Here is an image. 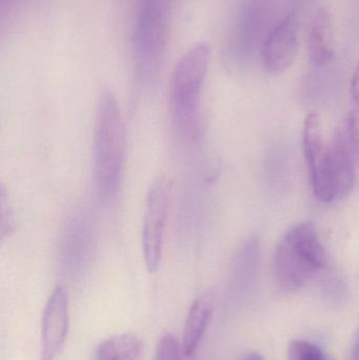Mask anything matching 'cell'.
I'll use <instances>...</instances> for the list:
<instances>
[{
	"label": "cell",
	"mask_w": 359,
	"mask_h": 360,
	"mask_svg": "<svg viewBox=\"0 0 359 360\" xmlns=\"http://www.w3.org/2000/svg\"><path fill=\"white\" fill-rule=\"evenodd\" d=\"M329 158L335 199L345 198L355 186L356 167L358 166L345 126L335 131L329 145Z\"/></svg>",
	"instance_id": "obj_9"
},
{
	"label": "cell",
	"mask_w": 359,
	"mask_h": 360,
	"mask_svg": "<svg viewBox=\"0 0 359 360\" xmlns=\"http://www.w3.org/2000/svg\"><path fill=\"white\" fill-rule=\"evenodd\" d=\"M288 360H332L315 345L306 340H294L288 350Z\"/></svg>",
	"instance_id": "obj_15"
},
{
	"label": "cell",
	"mask_w": 359,
	"mask_h": 360,
	"mask_svg": "<svg viewBox=\"0 0 359 360\" xmlns=\"http://www.w3.org/2000/svg\"><path fill=\"white\" fill-rule=\"evenodd\" d=\"M169 0H141L132 37L133 68L141 86L153 84L166 56Z\"/></svg>",
	"instance_id": "obj_4"
},
{
	"label": "cell",
	"mask_w": 359,
	"mask_h": 360,
	"mask_svg": "<svg viewBox=\"0 0 359 360\" xmlns=\"http://www.w3.org/2000/svg\"><path fill=\"white\" fill-rule=\"evenodd\" d=\"M299 22L294 14H289L272 27L263 48V67L271 74H280L292 65L299 52Z\"/></svg>",
	"instance_id": "obj_7"
},
{
	"label": "cell",
	"mask_w": 359,
	"mask_h": 360,
	"mask_svg": "<svg viewBox=\"0 0 359 360\" xmlns=\"http://www.w3.org/2000/svg\"><path fill=\"white\" fill-rule=\"evenodd\" d=\"M327 264L326 251L312 222H301L284 235L273 257L276 283L287 291L301 289Z\"/></svg>",
	"instance_id": "obj_3"
},
{
	"label": "cell",
	"mask_w": 359,
	"mask_h": 360,
	"mask_svg": "<svg viewBox=\"0 0 359 360\" xmlns=\"http://www.w3.org/2000/svg\"><path fill=\"white\" fill-rule=\"evenodd\" d=\"M13 0H1V6H4L6 4H10V2H12Z\"/></svg>",
	"instance_id": "obj_22"
},
{
	"label": "cell",
	"mask_w": 359,
	"mask_h": 360,
	"mask_svg": "<svg viewBox=\"0 0 359 360\" xmlns=\"http://www.w3.org/2000/svg\"><path fill=\"white\" fill-rule=\"evenodd\" d=\"M213 304L210 298L200 297L192 304L183 327V354L187 359L197 351L204 332L210 323L213 314Z\"/></svg>",
	"instance_id": "obj_12"
},
{
	"label": "cell",
	"mask_w": 359,
	"mask_h": 360,
	"mask_svg": "<svg viewBox=\"0 0 359 360\" xmlns=\"http://www.w3.org/2000/svg\"><path fill=\"white\" fill-rule=\"evenodd\" d=\"M345 128L348 139L353 149L354 155H355L356 162L359 166V103H352Z\"/></svg>",
	"instance_id": "obj_18"
},
{
	"label": "cell",
	"mask_w": 359,
	"mask_h": 360,
	"mask_svg": "<svg viewBox=\"0 0 359 360\" xmlns=\"http://www.w3.org/2000/svg\"><path fill=\"white\" fill-rule=\"evenodd\" d=\"M126 134L119 103L105 91L97 107L94 133V175L97 192L107 200L114 196L124 170Z\"/></svg>",
	"instance_id": "obj_1"
},
{
	"label": "cell",
	"mask_w": 359,
	"mask_h": 360,
	"mask_svg": "<svg viewBox=\"0 0 359 360\" xmlns=\"http://www.w3.org/2000/svg\"><path fill=\"white\" fill-rule=\"evenodd\" d=\"M210 58V46L206 42H200L183 53L173 70L171 115L175 128L188 139H196L200 134L202 94Z\"/></svg>",
	"instance_id": "obj_2"
},
{
	"label": "cell",
	"mask_w": 359,
	"mask_h": 360,
	"mask_svg": "<svg viewBox=\"0 0 359 360\" xmlns=\"http://www.w3.org/2000/svg\"><path fill=\"white\" fill-rule=\"evenodd\" d=\"M69 331V304L65 290L55 288L41 319V360H54L60 353Z\"/></svg>",
	"instance_id": "obj_8"
},
{
	"label": "cell",
	"mask_w": 359,
	"mask_h": 360,
	"mask_svg": "<svg viewBox=\"0 0 359 360\" xmlns=\"http://www.w3.org/2000/svg\"><path fill=\"white\" fill-rule=\"evenodd\" d=\"M0 234H1V239L10 235L14 229V212H13L12 205H11L10 199H8V194H6V188L2 186L1 194H0Z\"/></svg>",
	"instance_id": "obj_17"
},
{
	"label": "cell",
	"mask_w": 359,
	"mask_h": 360,
	"mask_svg": "<svg viewBox=\"0 0 359 360\" xmlns=\"http://www.w3.org/2000/svg\"><path fill=\"white\" fill-rule=\"evenodd\" d=\"M351 360H359V332L356 335L355 340H354Z\"/></svg>",
	"instance_id": "obj_20"
},
{
	"label": "cell",
	"mask_w": 359,
	"mask_h": 360,
	"mask_svg": "<svg viewBox=\"0 0 359 360\" xmlns=\"http://www.w3.org/2000/svg\"><path fill=\"white\" fill-rule=\"evenodd\" d=\"M310 61L316 67H325L334 57L335 41L332 17L326 6H320L310 23L308 37Z\"/></svg>",
	"instance_id": "obj_11"
},
{
	"label": "cell",
	"mask_w": 359,
	"mask_h": 360,
	"mask_svg": "<svg viewBox=\"0 0 359 360\" xmlns=\"http://www.w3.org/2000/svg\"><path fill=\"white\" fill-rule=\"evenodd\" d=\"M240 360H265V359H263L259 353L251 352L244 355V356Z\"/></svg>",
	"instance_id": "obj_21"
},
{
	"label": "cell",
	"mask_w": 359,
	"mask_h": 360,
	"mask_svg": "<svg viewBox=\"0 0 359 360\" xmlns=\"http://www.w3.org/2000/svg\"><path fill=\"white\" fill-rule=\"evenodd\" d=\"M169 200L170 186L168 180L164 177L154 180L145 199L141 235L143 258L150 273L157 272L164 256Z\"/></svg>",
	"instance_id": "obj_5"
},
{
	"label": "cell",
	"mask_w": 359,
	"mask_h": 360,
	"mask_svg": "<svg viewBox=\"0 0 359 360\" xmlns=\"http://www.w3.org/2000/svg\"><path fill=\"white\" fill-rule=\"evenodd\" d=\"M143 342L138 336L131 333L107 338L96 351V360H143Z\"/></svg>",
	"instance_id": "obj_14"
},
{
	"label": "cell",
	"mask_w": 359,
	"mask_h": 360,
	"mask_svg": "<svg viewBox=\"0 0 359 360\" xmlns=\"http://www.w3.org/2000/svg\"><path fill=\"white\" fill-rule=\"evenodd\" d=\"M63 252L65 257L81 260L90 251L91 229L88 217L84 212H76L65 226Z\"/></svg>",
	"instance_id": "obj_13"
},
{
	"label": "cell",
	"mask_w": 359,
	"mask_h": 360,
	"mask_svg": "<svg viewBox=\"0 0 359 360\" xmlns=\"http://www.w3.org/2000/svg\"><path fill=\"white\" fill-rule=\"evenodd\" d=\"M350 94L353 103H359V63L354 70L352 75L351 86H350Z\"/></svg>",
	"instance_id": "obj_19"
},
{
	"label": "cell",
	"mask_w": 359,
	"mask_h": 360,
	"mask_svg": "<svg viewBox=\"0 0 359 360\" xmlns=\"http://www.w3.org/2000/svg\"><path fill=\"white\" fill-rule=\"evenodd\" d=\"M183 347L172 333H167L162 336L156 349L154 360H185Z\"/></svg>",
	"instance_id": "obj_16"
},
{
	"label": "cell",
	"mask_w": 359,
	"mask_h": 360,
	"mask_svg": "<svg viewBox=\"0 0 359 360\" xmlns=\"http://www.w3.org/2000/svg\"><path fill=\"white\" fill-rule=\"evenodd\" d=\"M259 11L254 4L244 6L228 37L225 59L230 65H237L250 55L259 30Z\"/></svg>",
	"instance_id": "obj_10"
},
{
	"label": "cell",
	"mask_w": 359,
	"mask_h": 360,
	"mask_svg": "<svg viewBox=\"0 0 359 360\" xmlns=\"http://www.w3.org/2000/svg\"><path fill=\"white\" fill-rule=\"evenodd\" d=\"M303 150L314 195L322 202H331L335 199V192L331 176L329 146L325 143L322 122L316 113L309 114L306 118Z\"/></svg>",
	"instance_id": "obj_6"
}]
</instances>
